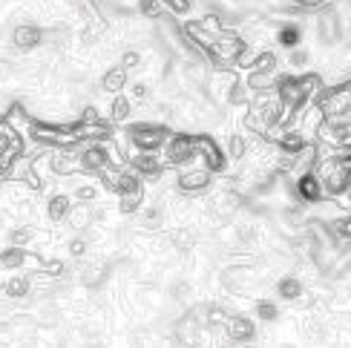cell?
Returning a JSON list of instances; mask_svg holds the SVG:
<instances>
[{"instance_id": "cell-15", "label": "cell", "mask_w": 351, "mask_h": 348, "mask_svg": "<svg viewBox=\"0 0 351 348\" xmlns=\"http://www.w3.org/2000/svg\"><path fill=\"white\" fill-rule=\"evenodd\" d=\"M40 38H43L40 29H35V26H18V29H14V47H21V49L38 47Z\"/></svg>"}, {"instance_id": "cell-8", "label": "cell", "mask_w": 351, "mask_h": 348, "mask_svg": "<svg viewBox=\"0 0 351 348\" xmlns=\"http://www.w3.org/2000/svg\"><path fill=\"white\" fill-rule=\"evenodd\" d=\"M199 156L204 158V170L208 173H222L228 167V153L213 138L199 136Z\"/></svg>"}, {"instance_id": "cell-30", "label": "cell", "mask_w": 351, "mask_h": 348, "mask_svg": "<svg viewBox=\"0 0 351 348\" xmlns=\"http://www.w3.org/2000/svg\"><path fill=\"white\" fill-rule=\"evenodd\" d=\"M86 253V239H72L69 242V256H84Z\"/></svg>"}, {"instance_id": "cell-13", "label": "cell", "mask_w": 351, "mask_h": 348, "mask_svg": "<svg viewBox=\"0 0 351 348\" xmlns=\"http://www.w3.org/2000/svg\"><path fill=\"white\" fill-rule=\"evenodd\" d=\"M69 213H72L69 196H66V193H55V196L49 199V205H47V216H49L52 222H64V219H69Z\"/></svg>"}, {"instance_id": "cell-19", "label": "cell", "mask_w": 351, "mask_h": 348, "mask_svg": "<svg viewBox=\"0 0 351 348\" xmlns=\"http://www.w3.org/2000/svg\"><path fill=\"white\" fill-rule=\"evenodd\" d=\"M23 262H35V259L29 256L26 251H21V248H9V251L0 253V265L3 268H21Z\"/></svg>"}, {"instance_id": "cell-34", "label": "cell", "mask_w": 351, "mask_h": 348, "mask_svg": "<svg viewBox=\"0 0 351 348\" xmlns=\"http://www.w3.org/2000/svg\"><path fill=\"white\" fill-rule=\"evenodd\" d=\"M78 196L81 199H93L95 196V187H78Z\"/></svg>"}, {"instance_id": "cell-32", "label": "cell", "mask_w": 351, "mask_h": 348, "mask_svg": "<svg viewBox=\"0 0 351 348\" xmlns=\"http://www.w3.org/2000/svg\"><path fill=\"white\" fill-rule=\"evenodd\" d=\"M138 61H141V58H138V52H124V64H121V69L127 72L130 66H138Z\"/></svg>"}, {"instance_id": "cell-22", "label": "cell", "mask_w": 351, "mask_h": 348, "mask_svg": "<svg viewBox=\"0 0 351 348\" xmlns=\"http://www.w3.org/2000/svg\"><path fill=\"white\" fill-rule=\"evenodd\" d=\"M110 119H112V121H127V119H130V98H124V95H115V98H112Z\"/></svg>"}, {"instance_id": "cell-33", "label": "cell", "mask_w": 351, "mask_h": 348, "mask_svg": "<svg viewBox=\"0 0 351 348\" xmlns=\"http://www.w3.org/2000/svg\"><path fill=\"white\" fill-rule=\"evenodd\" d=\"M29 242V230L23 227V230H14V234H12V245H14V248H18V245H26Z\"/></svg>"}, {"instance_id": "cell-6", "label": "cell", "mask_w": 351, "mask_h": 348, "mask_svg": "<svg viewBox=\"0 0 351 348\" xmlns=\"http://www.w3.org/2000/svg\"><path fill=\"white\" fill-rule=\"evenodd\" d=\"M115 193L121 199V210L124 213H133L138 205H141V196H144V187H141V179L136 176L133 170H124L119 184H115Z\"/></svg>"}, {"instance_id": "cell-3", "label": "cell", "mask_w": 351, "mask_h": 348, "mask_svg": "<svg viewBox=\"0 0 351 348\" xmlns=\"http://www.w3.org/2000/svg\"><path fill=\"white\" fill-rule=\"evenodd\" d=\"M247 52V43H245V38L239 35V32H222V38H219L213 47L208 49V58L213 61V66H219V69H228L230 64H237L239 58Z\"/></svg>"}, {"instance_id": "cell-4", "label": "cell", "mask_w": 351, "mask_h": 348, "mask_svg": "<svg viewBox=\"0 0 351 348\" xmlns=\"http://www.w3.org/2000/svg\"><path fill=\"white\" fill-rule=\"evenodd\" d=\"M170 141L167 129L158 127V124H136L130 127V144L138 150V153H158Z\"/></svg>"}, {"instance_id": "cell-35", "label": "cell", "mask_w": 351, "mask_h": 348, "mask_svg": "<svg viewBox=\"0 0 351 348\" xmlns=\"http://www.w3.org/2000/svg\"><path fill=\"white\" fill-rule=\"evenodd\" d=\"M133 95L144 98V95H147V86H144V84H136V86H133Z\"/></svg>"}, {"instance_id": "cell-16", "label": "cell", "mask_w": 351, "mask_h": 348, "mask_svg": "<svg viewBox=\"0 0 351 348\" xmlns=\"http://www.w3.org/2000/svg\"><path fill=\"white\" fill-rule=\"evenodd\" d=\"M276 294H280V299H285V302H294L302 297V282L297 277H282L276 282Z\"/></svg>"}, {"instance_id": "cell-12", "label": "cell", "mask_w": 351, "mask_h": 348, "mask_svg": "<svg viewBox=\"0 0 351 348\" xmlns=\"http://www.w3.org/2000/svg\"><path fill=\"white\" fill-rule=\"evenodd\" d=\"M208 184H210V173L204 170V167H199V170H184L182 176H179V190H184V193H199V190H204Z\"/></svg>"}, {"instance_id": "cell-36", "label": "cell", "mask_w": 351, "mask_h": 348, "mask_svg": "<svg viewBox=\"0 0 351 348\" xmlns=\"http://www.w3.org/2000/svg\"><path fill=\"white\" fill-rule=\"evenodd\" d=\"M294 3H297V6H317L319 0H294Z\"/></svg>"}, {"instance_id": "cell-18", "label": "cell", "mask_w": 351, "mask_h": 348, "mask_svg": "<svg viewBox=\"0 0 351 348\" xmlns=\"http://www.w3.org/2000/svg\"><path fill=\"white\" fill-rule=\"evenodd\" d=\"M75 167L81 170V164H78V156L64 153V150L52 156V170H55V173H61V176H64V173H75Z\"/></svg>"}, {"instance_id": "cell-25", "label": "cell", "mask_w": 351, "mask_h": 348, "mask_svg": "<svg viewBox=\"0 0 351 348\" xmlns=\"http://www.w3.org/2000/svg\"><path fill=\"white\" fill-rule=\"evenodd\" d=\"M256 316H259L262 323H274L276 316H280V308H276L274 302H259V306H256Z\"/></svg>"}, {"instance_id": "cell-14", "label": "cell", "mask_w": 351, "mask_h": 348, "mask_svg": "<svg viewBox=\"0 0 351 348\" xmlns=\"http://www.w3.org/2000/svg\"><path fill=\"white\" fill-rule=\"evenodd\" d=\"M276 144H280V150L288 153V156H300L305 147H308V141H305V133H297V129H291V133H282Z\"/></svg>"}, {"instance_id": "cell-11", "label": "cell", "mask_w": 351, "mask_h": 348, "mask_svg": "<svg viewBox=\"0 0 351 348\" xmlns=\"http://www.w3.org/2000/svg\"><path fill=\"white\" fill-rule=\"evenodd\" d=\"M225 331H228V340H233V343H247V340H254L256 325H254L251 320H245V316H230V320L225 323Z\"/></svg>"}, {"instance_id": "cell-31", "label": "cell", "mask_w": 351, "mask_h": 348, "mask_svg": "<svg viewBox=\"0 0 351 348\" xmlns=\"http://www.w3.org/2000/svg\"><path fill=\"white\" fill-rule=\"evenodd\" d=\"M162 3H167L176 14H184V12H190V3L187 0H162Z\"/></svg>"}, {"instance_id": "cell-17", "label": "cell", "mask_w": 351, "mask_h": 348, "mask_svg": "<svg viewBox=\"0 0 351 348\" xmlns=\"http://www.w3.org/2000/svg\"><path fill=\"white\" fill-rule=\"evenodd\" d=\"M276 40H280L282 47H288V49H297L300 40H302V29L297 23H285L280 32H276Z\"/></svg>"}, {"instance_id": "cell-1", "label": "cell", "mask_w": 351, "mask_h": 348, "mask_svg": "<svg viewBox=\"0 0 351 348\" xmlns=\"http://www.w3.org/2000/svg\"><path fill=\"white\" fill-rule=\"evenodd\" d=\"M319 182H323V190L331 196H343L348 187H351V153L343 156H331L326 158L317 170Z\"/></svg>"}, {"instance_id": "cell-23", "label": "cell", "mask_w": 351, "mask_h": 348, "mask_svg": "<svg viewBox=\"0 0 351 348\" xmlns=\"http://www.w3.org/2000/svg\"><path fill=\"white\" fill-rule=\"evenodd\" d=\"M6 294H9L12 299L26 297V294H29V279H26V277H12V279L6 282Z\"/></svg>"}, {"instance_id": "cell-28", "label": "cell", "mask_w": 351, "mask_h": 348, "mask_svg": "<svg viewBox=\"0 0 351 348\" xmlns=\"http://www.w3.org/2000/svg\"><path fill=\"white\" fill-rule=\"evenodd\" d=\"M162 9H165L162 0H141V12L147 14V18H158V14H162Z\"/></svg>"}, {"instance_id": "cell-26", "label": "cell", "mask_w": 351, "mask_h": 348, "mask_svg": "<svg viewBox=\"0 0 351 348\" xmlns=\"http://www.w3.org/2000/svg\"><path fill=\"white\" fill-rule=\"evenodd\" d=\"M245 150H247V141H245L242 136H230V141H228V156H230V158H242Z\"/></svg>"}, {"instance_id": "cell-21", "label": "cell", "mask_w": 351, "mask_h": 348, "mask_svg": "<svg viewBox=\"0 0 351 348\" xmlns=\"http://www.w3.org/2000/svg\"><path fill=\"white\" fill-rule=\"evenodd\" d=\"M124 84H127V72H124L121 66L110 69L107 75H104V90H107V92H119V90H124Z\"/></svg>"}, {"instance_id": "cell-10", "label": "cell", "mask_w": 351, "mask_h": 348, "mask_svg": "<svg viewBox=\"0 0 351 348\" xmlns=\"http://www.w3.org/2000/svg\"><path fill=\"white\" fill-rule=\"evenodd\" d=\"M130 164H133V173L141 179H158L162 176V162H158L156 153H136L133 158H130Z\"/></svg>"}, {"instance_id": "cell-29", "label": "cell", "mask_w": 351, "mask_h": 348, "mask_svg": "<svg viewBox=\"0 0 351 348\" xmlns=\"http://www.w3.org/2000/svg\"><path fill=\"white\" fill-rule=\"evenodd\" d=\"M288 61H291V66H305V64H308V52H305V49H294Z\"/></svg>"}, {"instance_id": "cell-7", "label": "cell", "mask_w": 351, "mask_h": 348, "mask_svg": "<svg viewBox=\"0 0 351 348\" xmlns=\"http://www.w3.org/2000/svg\"><path fill=\"white\" fill-rule=\"evenodd\" d=\"M112 162V153L104 147V144H90L84 147V153L78 156V164L84 173H104Z\"/></svg>"}, {"instance_id": "cell-24", "label": "cell", "mask_w": 351, "mask_h": 348, "mask_svg": "<svg viewBox=\"0 0 351 348\" xmlns=\"http://www.w3.org/2000/svg\"><path fill=\"white\" fill-rule=\"evenodd\" d=\"M274 66H276V55L274 52H262V55H256L251 72H274Z\"/></svg>"}, {"instance_id": "cell-2", "label": "cell", "mask_w": 351, "mask_h": 348, "mask_svg": "<svg viewBox=\"0 0 351 348\" xmlns=\"http://www.w3.org/2000/svg\"><path fill=\"white\" fill-rule=\"evenodd\" d=\"M317 86H319L317 75H302V78L282 75L280 81H276V95H280V101L285 104V112L291 115L317 92Z\"/></svg>"}, {"instance_id": "cell-20", "label": "cell", "mask_w": 351, "mask_h": 348, "mask_svg": "<svg viewBox=\"0 0 351 348\" xmlns=\"http://www.w3.org/2000/svg\"><path fill=\"white\" fill-rule=\"evenodd\" d=\"M319 32H323V40H326V43L337 40V38H340V21L334 18L331 12L323 14V18H319Z\"/></svg>"}, {"instance_id": "cell-9", "label": "cell", "mask_w": 351, "mask_h": 348, "mask_svg": "<svg viewBox=\"0 0 351 348\" xmlns=\"http://www.w3.org/2000/svg\"><path fill=\"white\" fill-rule=\"evenodd\" d=\"M297 196L305 201V205H317V201H323L326 190H323V182H319L317 173H300L297 179Z\"/></svg>"}, {"instance_id": "cell-5", "label": "cell", "mask_w": 351, "mask_h": 348, "mask_svg": "<svg viewBox=\"0 0 351 348\" xmlns=\"http://www.w3.org/2000/svg\"><path fill=\"white\" fill-rule=\"evenodd\" d=\"M165 153L167 162L176 167L190 164L199 156V136H170V141L165 144Z\"/></svg>"}, {"instance_id": "cell-27", "label": "cell", "mask_w": 351, "mask_h": 348, "mask_svg": "<svg viewBox=\"0 0 351 348\" xmlns=\"http://www.w3.org/2000/svg\"><path fill=\"white\" fill-rule=\"evenodd\" d=\"M331 230H334V234H337L340 239H348V242H351V216H340V219L331 225Z\"/></svg>"}]
</instances>
